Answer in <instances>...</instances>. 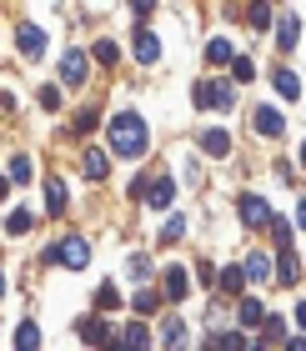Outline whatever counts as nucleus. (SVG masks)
<instances>
[{"label":"nucleus","mask_w":306,"mask_h":351,"mask_svg":"<svg viewBox=\"0 0 306 351\" xmlns=\"http://www.w3.org/2000/svg\"><path fill=\"white\" fill-rule=\"evenodd\" d=\"M241 271H246V281H266V271H271V261L261 256V251H256V256H246V261H241Z\"/></svg>","instance_id":"aec40b11"},{"label":"nucleus","mask_w":306,"mask_h":351,"mask_svg":"<svg viewBox=\"0 0 306 351\" xmlns=\"http://www.w3.org/2000/svg\"><path fill=\"white\" fill-rule=\"evenodd\" d=\"M95 306H101V311H116V306H121L116 286H101V291H95Z\"/></svg>","instance_id":"7c9ffc66"},{"label":"nucleus","mask_w":306,"mask_h":351,"mask_svg":"<svg viewBox=\"0 0 306 351\" xmlns=\"http://www.w3.org/2000/svg\"><path fill=\"white\" fill-rule=\"evenodd\" d=\"M186 236V216H171L166 226H161V246H171V241H181Z\"/></svg>","instance_id":"a878e982"},{"label":"nucleus","mask_w":306,"mask_h":351,"mask_svg":"<svg viewBox=\"0 0 306 351\" xmlns=\"http://www.w3.org/2000/svg\"><path fill=\"white\" fill-rule=\"evenodd\" d=\"M261 341L266 346H281L286 341V322H281V316H271V311L261 316Z\"/></svg>","instance_id":"f3484780"},{"label":"nucleus","mask_w":306,"mask_h":351,"mask_svg":"<svg viewBox=\"0 0 306 351\" xmlns=\"http://www.w3.org/2000/svg\"><path fill=\"white\" fill-rule=\"evenodd\" d=\"M45 211H51V216L66 211V181H60V176H51V181H45Z\"/></svg>","instance_id":"4468645a"},{"label":"nucleus","mask_w":306,"mask_h":351,"mask_svg":"<svg viewBox=\"0 0 306 351\" xmlns=\"http://www.w3.org/2000/svg\"><path fill=\"white\" fill-rule=\"evenodd\" d=\"M256 131H261V136H281V131H286L281 110H276V106H261V110H256Z\"/></svg>","instance_id":"9b49d317"},{"label":"nucleus","mask_w":306,"mask_h":351,"mask_svg":"<svg viewBox=\"0 0 306 351\" xmlns=\"http://www.w3.org/2000/svg\"><path fill=\"white\" fill-rule=\"evenodd\" d=\"M296 226H301V231H306V196H301V201H296Z\"/></svg>","instance_id":"58836bf2"},{"label":"nucleus","mask_w":306,"mask_h":351,"mask_svg":"<svg viewBox=\"0 0 306 351\" xmlns=\"http://www.w3.org/2000/svg\"><path fill=\"white\" fill-rule=\"evenodd\" d=\"M296 276H301V261H296V251H292V241H281V256H276V276H271V281L292 286Z\"/></svg>","instance_id":"0eeeda50"},{"label":"nucleus","mask_w":306,"mask_h":351,"mask_svg":"<svg viewBox=\"0 0 306 351\" xmlns=\"http://www.w3.org/2000/svg\"><path fill=\"white\" fill-rule=\"evenodd\" d=\"M40 110H60V90L56 86H40Z\"/></svg>","instance_id":"c9c22d12"},{"label":"nucleus","mask_w":306,"mask_h":351,"mask_svg":"<svg viewBox=\"0 0 306 351\" xmlns=\"http://www.w3.org/2000/svg\"><path fill=\"white\" fill-rule=\"evenodd\" d=\"M246 21H251V30H266V25H271V10H266V5H251Z\"/></svg>","instance_id":"f704fd0d"},{"label":"nucleus","mask_w":306,"mask_h":351,"mask_svg":"<svg viewBox=\"0 0 306 351\" xmlns=\"http://www.w3.org/2000/svg\"><path fill=\"white\" fill-rule=\"evenodd\" d=\"M86 75H91V56L86 51H66L60 56V81L66 86H86Z\"/></svg>","instance_id":"7ed1b4c3"},{"label":"nucleus","mask_w":306,"mask_h":351,"mask_svg":"<svg viewBox=\"0 0 306 351\" xmlns=\"http://www.w3.org/2000/svg\"><path fill=\"white\" fill-rule=\"evenodd\" d=\"M45 261H60L66 271H86L91 266V241H86V236H66L60 246L45 251Z\"/></svg>","instance_id":"f03ea898"},{"label":"nucleus","mask_w":306,"mask_h":351,"mask_svg":"<svg viewBox=\"0 0 306 351\" xmlns=\"http://www.w3.org/2000/svg\"><path fill=\"white\" fill-rule=\"evenodd\" d=\"M161 291H166L171 301H186V291H191L186 271H181V266H166V271H161Z\"/></svg>","instance_id":"6e6552de"},{"label":"nucleus","mask_w":306,"mask_h":351,"mask_svg":"<svg viewBox=\"0 0 306 351\" xmlns=\"http://www.w3.org/2000/svg\"><path fill=\"white\" fill-rule=\"evenodd\" d=\"M15 45H21V56L40 60L45 56V30L40 25H21V30H15Z\"/></svg>","instance_id":"39448f33"},{"label":"nucleus","mask_w":306,"mask_h":351,"mask_svg":"<svg viewBox=\"0 0 306 351\" xmlns=\"http://www.w3.org/2000/svg\"><path fill=\"white\" fill-rule=\"evenodd\" d=\"M0 296H5V271H0Z\"/></svg>","instance_id":"79ce46f5"},{"label":"nucleus","mask_w":306,"mask_h":351,"mask_svg":"<svg viewBox=\"0 0 306 351\" xmlns=\"http://www.w3.org/2000/svg\"><path fill=\"white\" fill-rule=\"evenodd\" d=\"M216 286H221V291H231V296H241V291H246V271H241V266L216 271Z\"/></svg>","instance_id":"2eb2a0df"},{"label":"nucleus","mask_w":306,"mask_h":351,"mask_svg":"<svg viewBox=\"0 0 306 351\" xmlns=\"http://www.w3.org/2000/svg\"><path fill=\"white\" fill-rule=\"evenodd\" d=\"M10 181H15V186L30 181V161H25V156H15V161H10Z\"/></svg>","instance_id":"473e14b6"},{"label":"nucleus","mask_w":306,"mask_h":351,"mask_svg":"<svg viewBox=\"0 0 306 351\" xmlns=\"http://www.w3.org/2000/svg\"><path fill=\"white\" fill-rule=\"evenodd\" d=\"M10 196V176H0V201H5Z\"/></svg>","instance_id":"ea45409f"},{"label":"nucleus","mask_w":306,"mask_h":351,"mask_svg":"<svg viewBox=\"0 0 306 351\" xmlns=\"http://www.w3.org/2000/svg\"><path fill=\"white\" fill-rule=\"evenodd\" d=\"M236 211H241V221H246V226H266V221H271V206H266L261 196H241Z\"/></svg>","instance_id":"1a4fd4ad"},{"label":"nucleus","mask_w":306,"mask_h":351,"mask_svg":"<svg viewBox=\"0 0 306 351\" xmlns=\"http://www.w3.org/2000/svg\"><path fill=\"white\" fill-rule=\"evenodd\" d=\"M261 316H266V306H261V301H256V296H241V306H236V322L241 326H261Z\"/></svg>","instance_id":"f8f14e48"},{"label":"nucleus","mask_w":306,"mask_h":351,"mask_svg":"<svg viewBox=\"0 0 306 351\" xmlns=\"http://www.w3.org/2000/svg\"><path fill=\"white\" fill-rule=\"evenodd\" d=\"M196 106H201V110H211V106L226 110V106H231V86H221V81H201V86H196Z\"/></svg>","instance_id":"20e7f679"},{"label":"nucleus","mask_w":306,"mask_h":351,"mask_svg":"<svg viewBox=\"0 0 306 351\" xmlns=\"http://www.w3.org/2000/svg\"><path fill=\"white\" fill-rule=\"evenodd\" d=\"M156 301H161L156 291H141V296H136V311H141V316H146V311H156Z\"/></svg>","instance_id":"e433bc0d"},{"label":"nucleus","mask_w":306,"mask_h":351,"mask_svg":"<svg viewBox=\"0 0 306 351\" xmlns=\"http://www.w3.org/2000/svg\"><path fill=\"white\" fill-rule=\"evenodd\" d=\"M201 151L206 156H231V136L226 131H201Z\"/></svg>","instance_id":"dca6fc26"},{"label":"nucleus","mask_w":306,"mask_h":351,"mask_svg":"<svg viewBox=\"0 0 306 351\" xmlns=\"http://www.w3.org/2000/svg\"><path fill=\"white\" fill-rule=\"evenodd\" d=\"M126 271H131V281H146V271H151V256H141V251H136V256L126 261Z\"/></svg>","instance_id":"c756f323"},{"label":"nucleus","mask_w":306,"mask_h":351,"mask_svg":"<svg viewBox=\"0 0 306 351\" xmlns=\"http://www.w3.org/2000/svg\"><path fill=\"white\" fill-rule=\"evenodd\" d=\"M30 226H36V216H30V211H10L5 216V231H15V236H25Z\"/></svg>","instance_id":"cd10ccee"},{"label":"nucleus","mask_w":306,"mask_h":351,"mask_svg":"<svg viewBox=\"0 0 306 351\" xmlns=\"http://www.w3.org/2000/svg\"><path fill=\"white\" fill-rule=\"evenodd\" d=\"M95 121H101V110H95V106H80V110H75V121H71V131H75V136H86V131H95Z\"/></svg>","instance_id":"6ab92c4d"},{"label":"nucleus","mask_w":306,"mask_h":351,"mask_svg":"<svg viewBox=\"0 0 306 351\" xmlns=\"http://www.w3.org/2000/svg\"><path fill=\"white\" fill-rule=\"evenodd\" d=\"M276 90L286 95V101H296V95H301V81H296V71H286V66H281V71H276Z\"/></svg>","instance_id":"412c9836"},{"label":"nucleus","mask_w":306,"mask_h":351,"mask_svg":"<svg viewBox=\"0 0 306 351\" xmlns=\"http://www.w3.org/2000/svg\"><path fill=\"white\" fill-rule=\"evenodd\" d=\"M151 136H146V121L136 116V110H121V116H110V156H121V161H136V156H146Z\"/></svg>","instance_id":"f257e3e1"},{"label":"nucleus","mask_w":306,"mask_h":351,"mask_svg":"<svg viewBox=\"0 0 306 351\" xmlns=\"http://www.w3.org/2000/svg\"><path fill=\"white\" fill-rule=\"evenodd\" d=\"M206 341H211V346H246L251 337H246V331H211Z\"/></svg>","instance_id":"bb28decb"},{"label":"nucleus","mask_w":306,"mask_h":351,"mask_svg":"<svg viewBox=\"0 0 306 351\" xmlns=\"http://www.w3.org/2000/svg\"><path fill=\"white\" fill-rule=\"evenodd\" d=\"M161 341H166V346H181V341H186V326L176 322V316H166V322H161Z\"/></svg>","instance_id":"5701e85b"},{"label":"nucleus","mask_w":306,"mask_h":351,"mask_svg":"<svg viewBox=\"0 0 306 351\" xmlns=\"http://www.w3.org/2000/svg\"><path fill=\"white\" fill-rule=\"evenodd\" d=\"M131 51H136V60H141V66H151V60L161 56L156 30H146V25H141V30H131Z\"/></svg>","instance_id":"423d86ee"},{"label":"nucleus","mask_w":306,"mask_h":351,"mask_svg":"<svg viewBox=\"0 0 306 351\" xmlns=\"http://www.w3.org/2000/svg\"><path fill=\"white\" fill-rule=\"evenodd\" d=\"M80 337L86 341H116V331H110L106 322H80Z\"/></svg>","instance_id":"4be33fe9"},{"label":"nucleus","mask_w":306,"mask_h":351,"mask_svg":"<svg viewBox=\"0 0 306 351\" xmlns=\"http://www.w3.org/2000/svg\"><path fill=\"white\" fill-rule=\"evenodd\" d=\"M95 60H101V66H116V60H121V45L116 40H95V51H91Z\"/></svg>","instance_id":"393cba45"},{"label":"nucleus","mask_w":306,"mask_h":351,"mask_svg":"<svg viewBox=\"0 0 306 351\" xmlns=\"http://www.w3.org/2000/svg\"><path fill=\"white\" fill-rule=\"evenodd\" d=\"M121 341H126V346H146V341H151V331L131 322V326H126V337H121Z\"/></svg>","instance_id":"2f4dec72"},{"label":"nucleus","mask_w":306,"mask_h":351,"mask_svg":"<svg viewBox=\"0 0 306 351\" xmlns=\"http://www.w3.org/2000/svg\"><path fill=\"white\" fill-rule=\"evenodd\" d=\"M15 341H21V346H40V331H36V322H25L21 331H15Z\"/></svg>","instance_id":"72a5a7b5"},{"label":"nucleus","mask_w":306,"mask_h":351,"mask_svg":"<svg viewBox=\"0 0 306 351\" xmlns=\"http://www.w3.org/2000/svg\"><path fill=\"white\" fill-rule=\"evenodd\" d=\"M301 166H306V146H301Z\"/></svg>","instance_id":"37998d69"},{"label":"nucleus","mask_w":306,"mask_h":351,"mask_svg":"<svg viewBox=\"0 0 306 351\" xmlns=\"http://www.w3.org/2000/svg\"><path fill=\"white\" fill-rule=\"evenodd\" d=\"M131 10H136V15H151V10H156V0H131Z\"/></svg>","instance_id":"4c0bfd02"},{"label":"nucleus","mask_w":306,"mask_h":351,"mask_svg":"<svg viewBox=\"0 0 306 351\" xmlns=\"http://www.w3.org/2000/svg\"><path fill=\"white\" fill-rule=\"evenodd\" d=\"M206 60H211V66H231V45L226 40H206Z\"/></svg>","instance_id":"b1692460"},{"label":"nucleus","mask_w":306,"mask_h":351,"mask_svg":"<svg viewBox=\"0 0 306 351\" xmlns=\"http://www.w3.org/2000/svg\"><path fill=\"white\" fill-rule=\"evenodd\" d=\"M296 40H301V21H296V15H281V21H276V45L292 51Z\"/></svg>","instance_id":"ddd939ff"},{"label":"nucleus","mask_w":306,"mask_h":351,"mask_svg":"<svg viewBox=\"0 0 306 351\" xmlns=\"http://www.w3.org/2000/svg\"><path fill=\"white\" fill-rule=\"evenodd\" d=\"M80 171H86L91 181H106V171H110V161H106L101 151H86V156H80Z\"/></svg>","instance_id":"a211bd4d"},{"label":"nucleus","mask_w":306,"mask_h":351,"mask_svg":"<svg viewBox=\"0 0 306 351\" xmlns=\"http://www.w3.org/2000/svg\"><path fill=\"white\" fill-rule=\"evenodd\" d=\"M231 75H236V81H251V75H256V60H246V56H231Z\"/></svg>","instance_id":"c85d7f7f"},{"label":"nucleus","mask_w":306,"mask_h":351,"mask_svg":"<svg viewBox=\"0 0 306 351\" xmlns=\"http://www.w3.org/2000/svg\"><path fill=\"white\" fill-rule=\"evenodd\" d=\"M171 196H176V181L171 176H156V181H146V206H171Z\"/></svg>","instance_id":"9d476101"},{"label":"nucleus","mask_w":306,"mask_h":351,"mask_svg":"<svg viewBox=\"0 0 306 351\" xmlns=\"http://www.w3.org/2000/svg\"><path fill=\"white\" fill-rule=\"evenodd\" d=\"M296 322H301V326H306V301H301V306H296Z\"/></svg>","instance_id":"a19ab883"}]
</instances>
